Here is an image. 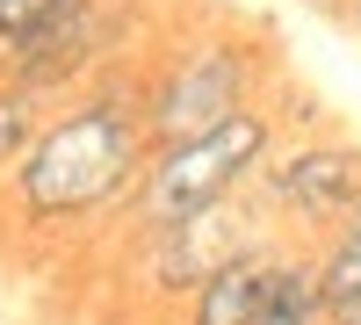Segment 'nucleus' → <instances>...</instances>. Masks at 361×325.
I'll return each instance as SVG.
<instances>
[{
	"instance_id": "obj_1",
	"label": "nucleus",
	"mask_w": 361,
	"mask_h": 325,
	"mask_svg": "<svg viewBox=\"0 0 361 325\" xmlns=\"http://www.w3.org/2000/svg\"><path fill=\"white\" fill-rule=\"evenodd\" d=\"M152 166V123L145 94L123 80L80 94L66 116H51L37 152L15 166V202L29 224H73L102 217L116 202H137V181Z\"/></svg>"
},
{
	"instance_id": "obj_2",
	"label": "nucleus",
	"mask_w": 361,
	"mask_h": 325,
	"mask_svg": "<svg viewBox=\"0 0 361 325\" xmlns=\"http://www.w3.org/2000/svg\"><path fill=\"white\" fill-rule=\"evenodd\" d=\"M267 159H275V109L246 102V109H231L224 123H209V130L180 137V145H159L152 166H145V181H137L130 217L145 231H159V224H180L195 210H217V202H231L246 181H260Z\"/></svg>"
},
{
	"instance_id": "obj_3",
	"label": "nucleus",
	"mask_w": 361,
	"mask_h": 325,
	"mask_svg": "<svg viewBox=\"0 0 361 325\" xmlns=\"http://www.w3.org/2000/svg\"><path fill=\"white\" fill-rule=\"evenodd\" d=\"M253 87H260V51H253V44L209 37V44H195V51H180V66L145 87L152 152H159V145L195 137V130H209V123H224V116L246 109V102H260Z\"/></svg>"
},
{
	"instance_id": "obj_4",
	"label": "nucleus",
	"mask_w": 361,
	"mask_h": 325,
	"mask_svg": "<svg viewBox=\"0 0 361 325\" xmlns=\"http://www.w3.org/2000/svg\"><path fill=\"white\" fill-rule=\"evenodd\" d=\"M260 188L282 217H304V224H340L354 217L361 202V145L347 137H311V145H289L260 166Z\"/></svg>"
},
{
	"instance_id": "obj_5",
	"label": "nucleus",
	"mask_w": 361,
	"mask_h": 325,
	"mask_svg": "<svg viewBox=\"0 0 361 325\" xmlns=\"http://www.w3.org/2000/svg\"><path fill=\"white\" fill-rule=\"evenodd\" d=\"M238 253H246V231L224 217V202H217V210L180 217V224L145 231V275L166 282V289H188V297L224 268V260H238Z\"/></svg>"
},
{
	"instance_id": "obj_6",
	"label": "nucleus",
	"mask_w": 361,
	"mask_h": 325,
	"mask_svg": "<svg viewBox=\"0 0 361 325\" xmlns=\"http://www.w3.org/2000/svg\"><path fill=\"white\" fill-rule=\"evenodd\" d=\"M267 246H246L238 260H224L195 297H188V325H260V289H267Z\"/></svg>"
},
{
	"instance_id": "obj_7",
	"label": "nucleus",
	"mask_w": 361,
	"mask_h": 325,
	"mask_svg": "<svg viewBox=\"0 0 361 325\" xmlns=\"http://www.w3.org/2000/svg\"><path fill=\"white\" fill-rule=\"evenodd\" d=\"M260 325H333L325 304V275L318 260H267V289H260Z\"/></svg>"
},
{
	"instance_id": "obj_8",
	"label": "nucleus",
	"mask_w": 361,
	"mask_h": 325,
	"mask_svg": "<svg viewBox=\"0 0 361 325\" xmlns=\"http://www.w3.org/2000/svg\"><path fill=\"white\" fill-rule=\"evenodd\" d=\"M44 130H51V87H37V80H8V87H0V173L22 166L29 152H37Z\"/></svg>"
},
{
	"instance_id": "obj_9",
	"label": "nucleus",
	"mask_w": 361,
	"mask_h": 325,
	"mask_svg": "<svg viewBox=\"0 0 361 325\" xmlns=\"http://www.w3.org/2000/svg\"><path fill=\"white\" fill-rule=\"evenodd\" d=\"M318 275H325V304L333 311L361 304V202H354V217L333 224V246L318 253Z\"/></svg>"
},
{
	"instance_id": "obj_10",
	"label": "nucleus",
	"mask_w": 361,
	"mask_h": 325,
	"mask_svg": "<svg viewBox=\"0 0 361 325\" xmlns=\"http://www.w3.org/2000/svg\"><path fill=\"white\" fill-rule=\"evenodd\" d=\"M333 325H361V304H347V311H333Z\"/></svg>"
},
{
	"instance_id": "obj_11",
	"label": "nucleus",
	"mask_w": 361,
	"mask_h": 325,
	"mask_svg": "<svg viewBox=\"0 0 361 325\" xmlns=\"http://www.w3.org/2000/svg\"><path fill=\"white\" fill-rule=\"evenodd\" d=\"M347 8H354V22H361V0H347Z\"/></svg>"
},
{
	"instance_id": "obj_12",
	"label": "nucleus",
	"mask_w": 361,
	"mask_h": 325,
	"mask_svg": "<svg viewBox=\"0 0 361 325\" xmlns=\"http://www.w3.org/2000/svg\"><path fill=\"white\" fill-rule=\"evenodd\" d=\"M318 8H333V0H318Z\"/></svg>"
}]
</instances>
